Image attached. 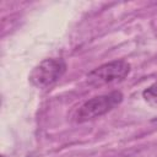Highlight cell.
<instances>
[{
	"label": "cell",
	"instance_id": "6da1fadb",
	"mask_svg": "<svg viewBox=\"0 0 157 157\" xmlns=\"http://www.w3.org/2000/svg\"><path fill=\"white\" fill-rule=\"evenodd\" d=\"M123 101V94L119 91H113L105 94H101L86 101L76 112L75 120L78 123H85L93 120L104 115L105 113L113 110Z\"/></svg>",
	"mask_w": 157,
	"mask_h": 157
},
{
	"label": "cell",
	"instance_id": "7a4b0ae2",
	"mask_svg": "<svg viewBox=\"0 0 157 157\" xmlns=\"http://www.w3.org/2000/svg\"><path fill=\"white\" fill-rule=\"evenodd\" d=\"M66 71V63L63 59L50 58L39 63L29 74L31 83L37 88H48L56 83Z\"/></svg>",
	"mask_w": 157,
	"mask_h": 157
},
{
	"label": "cell",
	"instance_id": "3957f363",
	"mask_svg": "<svg viewBox=\"0 0 157 157\" xmlns=\"http://www.w3.org/2000/svg\"><path fill=\"white\" fill-rule=\"evenodd\" d=\"M130 64L125 60H113L93 69L87 75V82L92 86H104L123 81L130 72Z\"/></svg>",
	"mask_w": 157,
	"mask_h": 157
},
{
	"label": "cell",
	"instance_id": "277c9868",
	"mask_svg": "<svg viewBox=\"0 0 157 157\" xmlns=\"http://www.w3.org/2000/svg\"><path fill=\"white\" fill-rule=\"evenodd\" d=\"M142 96L146 99V102H148L152 105H157V82L146 88L142 92Z\"/></svg>",
	"mask_w": 157,
	"mask_h": 157
}]
</instances>
